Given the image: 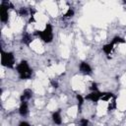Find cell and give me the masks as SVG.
<instances>
[{"label":"cell","mask_w":126,"mask_h":126,"mask_svg":"<svg viewBox=\"0 0 126 126\" xmlns=\"http://www.w3.org/2000/svg\"><path fill=\"white\" fill-rule=\"evenodd\" d=\"M17 71H18L21 79H29L32 76V70L27 61H22L17 66Z\"/></svg>","instance_id":"cell-1"},{"label":"cell","mask_w":126,"mask_h":126,"mask_svg":"<svg viewBox=\"0 0 126 126\" xmlns=\"http://www.w3.org/2000/svg\"><path fill=\"white\" fill-rule=\"evenodd\" d=\"M1 62L3 66H6L8 68H13L15 64V58H14L13 53L1 51Z\"/></svg>","instance_id":"cell-2"},{"label":"cell","mask_w":126,"mask_h":126,"mask_svg":"<svg viewBox=\"0 0 126 126\" xmlns=\"http://www.w3.org/2000/svg\"><path fill=\"white\" fill-rule=\"evenodd\" d=\"M39 36L41 39H43L45 42H51L53 38V33H52V26L50 24H47L45 29L42 32H38Z\"/></svg>","instance_id":"cell-3"},{"label":"cell","mask_w":126,"mask_h":126,"mask_svg":"<svg viewBox=\"0 0 126 126\" xmlns=\"http://www.w3.org/2000/svg\"><path fill=\"white\" fill-rule=\"evenodd\" d=\"M0 19L3 23H6L8 21V6H6L4 3L1 4L0 8Z\"/></svg>","instance_id":"cell-4"},{"label":"cell","mask_w":126,"mask_h":126,"mask_svg":"<svg viewBox=\"0 0 126 126\" xmlns=\"http://www.w3.org/2000/svg\"><path fill=\"white\" fill-rule=\"evenodd\" d=\"M86 99H90L94 102H97L100 99V93L98 91L97 92H92L90 94H88L86 96Z\"/></svg>","instance_id":"cell-5"},{"label":"cell","mask_w":126,"mask_h":126,"mask_svg":"<svg viewBox=\"0 0 126 126\" xmlns=\"http://www.w3.org/2000/svg\"><path fill=\"white\" fill-rule=\"evenodd\" d=\"M80 71H81L82 73H84V74L90 75V74L92 73V68H91V66H90L88 63L82 62V63L80 64Z\"/></svg>","instance_id":"cell-6"},{"label":"cell","mask_w":126,"mask_h":126,"mask_svg":"<svg viewBox=\"0 0 126 126\" xmlns=\"http://www.w3.org/2000/svg\"><path fill=\"white\" fill-rule=\"evenodd\" d=\"M32 92L30 89H27V90H25V91L23 92V94H21L20 99H21L22 102H24V101H27L28 99H30V98L32 97Z\"/></svg>","instance_id":"cell-7"},{"label":"cell","mask_w":126,"mask_h":126,"mask_svg":"<svg viewBox=\"0 0 126 126\" xmlns=\"http://www.w3.org/2000/svg\"><path fill=\"white\" fill-rule=\"evenodd\" d=\"M19 112H20V114L22 116H26L28 114V112H29V106H28L27 101H24V102L21 103L20 108H19Z\"/></svg>","instance_id":"cell-8"},{"label":"cell","mask_w":126,"mask_h":126,"mask_svg":"<svg viewBox=\"0 0 126 126\" xmlns=\"http://www.w3.org/2000/svg\"><path fill=\"white\" fill-rule=\"evenodd\" d=\"M112 97H114V95L111 93H100V99H102L104 101H108Z\"/></svg>","instance_id":"cell-9"},{"label":"cell","mask_w":126,"mask_h":126,"mask_svg":"<svg viewBox=\"0 0 126 126\" xmlns=\"http://www.w3.org/2000/svg\"><path fill=\"white\" fill-rule=\"evenodd\" d=\"M52 119H53V121H54L55 124H61L62 119H61V115H60L59 111H56V112L53 113V115H52Z\"/></svg>","instance_id":"cell-10"},{"label":"cell","mask_w":126,"mask_h":126,"mask_svg":"<svg viewBox=\"0 0 126 126\" xmlns=\"http://www.w3.org/2000/svg\"><path fill=\"white\" fill-rule=\"evenodd\" d=\"M112 49H113V44H112V43L105 44V45H103V47H102V50H103L106 54H110V52L112 51Z\"/></svg>","instance_id":"cell-11"},{"label":"cell","mask_w":126,"mask_h":126,"mask_svg":"<svg viewBox=\"0 0 126 126\" xmlns=\"http://www.w3.org/2000/svg\"><path fill=\"white\" fill-rule=\"evenodd\" d=\"M32 36L29 34V33H25L24 35H23V39H22V41L24 42V43H26V44H30V42L32 41Z\"/></svg>","instance_id":"cell-12"},{"label":"cell","mask_w":126,"mask_h":126,"mask_svg":"<svg viewBox=\"0 0 126 126\" xmlns=\"http://www.w3.org/2000/svg\"><path fill=\"white\" fill-rule=\"evenodd\" d=\"M123 42H125V40L123 39V38H121V37H119V36H115L114 38H113V40H112V44H115V43H123Z\"/></svg>","instance_id":"cell-13"},{"label":"cell","mask_w":126,"mask_h":126,"mask_svg":"<svg viewBox=\"0 0 126 126\" xmlns=\"http://www.w3.org/2000/svg\"><path fill=\"white\" fill-rule=\"evenodd\" d=\"M65 17H67V18H69V17H72V16H74V11L72 10V9H68V11L65 13V15H64Z\"/></svg>","instance_id":"cell-14"},{"label":"cell","mask_w":126,"mask_h":126,"mask_svg":"<svg viewBox=\"0 0 126 126\" xmlns=\"http://www.w3.org/2000/svg\"><path fill=\"white\" fill-rule=\"evenodd\" d=\"M77 99L79 101V107H81L82 104H83V102H84V98H83V96L81 94H77Z\"/></svg>","instance_id":"cell-15"},{"label":"cell","mask_w":126,"mask_h":126,"mask_svg":"<svg viewBox=\"0 0 126 126\" xmlns=\"http://www.w3.org/2000/svg\"><path fill=\"white\" fill-rule=\"evenodd\" d=\"M116 107V102H115V100H113L112 102H109V104H108V110H112V109H114Z\"/></svg>","instance_id":"cell-16"},{"label":"cell","mask_w":126,"mask_h":126,"mask_svg":"<svg viewBox=\"0 0 126 126\" xmlns=\"http://www.w3.org/2000/svg\"><path fill=\"white\" fill-rule=\"evenodd\" d=\"M91 90H92L93 92H97V85H96L95 83H94V84L92 85V87H91Z\"/></svg>","instance_id":"cell-17"},{"label":"cell","mask_w":126,"mask_h":126,"mask_svg":"<svg viewBox=\"0 0 126 126\" xmlns=\"http://www.w3.org/2000/svg\"><path fill=\"white\" fill-rule=\"evenodd\" d=\"M88 123H89V121L87 119H82L81 120V126H88Z\"/></svg>","instance_id":"cell-18"},{"label":"cell","mask_w":126,"mask_h":126,"mask_svg":"<svg viewBox=\"0 0 126 126\" xmlns=\"http://www.w3.org/2000/svg\"><path fill=\"white\" fill-rule=\"evenodd\" d=\"M20 14H21V15H27V10H26L25 8H22V9L20 10Z\"/></svg>","instance_id":"cell-19"},{"label":"cell","mask_w":126,"mask_h":126,"mask_svg":"<svg viewBox=\"0 0 126 126\" xmlns=\"http://www.w3.org/2000/svg\"><path fill=\"white\" fill-rule=\"evenodd\" d=\"M51 85H52L53 88H57L58 87V83L55 82V81H51Z\"/></svg>","instance_id":"cell-20"},{"label":"cell","mask_w":126,"mask_h":126,"mask_svg":"<svg viewBox=\"0 0 126 126\" xmlns=\"http://www.w3.org/2000/svg\"><path fill=\"white\" fill-rule=\"evenodd\" d=\"M20 126H31L28 122H25V121H23V122H21L20 123Z\"/></svg>","instance_id":"cell-21"}]
</instances>
